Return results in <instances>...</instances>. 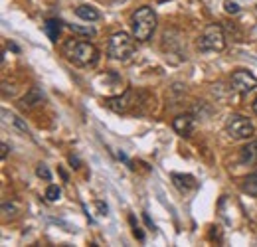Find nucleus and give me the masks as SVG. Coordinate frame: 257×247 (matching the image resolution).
<instances>
[{
	"label": "nucleus",
	"instance_id": "f257e3e1",
	"mask_svg": "<svg viewBox=\"0 0 257 247\" xmlns=\"http://www.w3.org/2000/svg\"><path fill=\"white\" fill-rule=\"evenodd\" d=\"M64 56L79 67H91L99 62V52L95 46L83 40H75V38L67 40L64 44Z\"/></svg>",
	"mask_w": 257,
	"mask_h": 247
},
{
	"label": "nucleus",
	"instance_id": "f03ea898",
	"mask_svg": "<svg viewBox=\"0 0 257 247\" xmlns=\"http://www.w3.org/2000/svg\"><path fill=\"white\" fill-rule=\"evenodd\" d=\"M131 28L137 42H149L157 30V14L151 6H141L131 16Z\"/></svg>",
	"mask_w": 257,
	"mask_h": 247
},
{
	"label": "nucleus",
	"instance_id": "7ed1b4c3",
	"mask_svg": "<svg viewBox=\"0 0 257 247\" xmlns=\"http://www.w3.org/2000/svg\"><path fill=\"white\" fill-rule=\"evenodd\" d=\"M135 36H131L127 32H117L111 36L109 40V48H107V54L109 58L113 60H119V62H125L128 60L133 54H135Z\"/></svg>",
	"mask_w": 257,
	"mask_h": 247
},
{
	"label": "nucleus",
	"instance_id": "20e7f679",
	"mask_svg": "<svg viewBox=\"0 0 257 247\" xmlns=\"http://www.w3.org/2000/svg\"><path fill=\"white\" fill-rule=\"evenodd\" d=\"M225 135L231 139V141H247L255 135V127L253 123L243 117V115H229L225 119Z\"/></svg>",
	"mask_w": 257,
	"mask_h": 247
},
{
	"label": "nucleus",
	"instance_id": "39448f33",
	"mask_svg": "<svg viewBox=\"0 0 257 247\" xmlns=\"http://www.w3.org/2000/svg\"><path fill=\"white\" fill-rule=\"evenodd\" d=\"M225 48V36L222 26L212 24L208 26L204 34L198 38V50L200 52H222Z\"/></svg>",
	"mask_w": 257,
	"mask_h": 247
},
{
	"label": "nucleus",
	"instance_id": "423d86ee",
	"mask_svg": "<svg viewBox=\"0 0 257 247\" xmlns=\"http://www.w3.org/2000/svg\"><path fill=\"white\" fill-rule=\"evenodd\" d=\"M257 87V77L251 71L245 69H237L231 75V89L237 93H249Z\"/></svg>",
	"mask_w": 257,
	"mask_h": 247
},
{
	"label": "nucleus",
	"instance_id": "0eeeda50",
	"mask_svg": "<svg viewBox=\"0 0 257 247\" xmlns=\"http://www.w3.org/2000/svg\"><path fill=\"white\" fill-rule=\"evenodd\" d=\"M172 129H174L178 135H182V137H190L194 133V129H196L194 117H190V115H178V117L172 121Z\"/></svg>",
	"mask_w": 257,
	"mask_h": 247
},
{
	"label": "nucleus",
	"instance_id": "6e6552de",
	"mask_svg": "<svg viewBox=\"0 0 257 247\" xmlns=\"http://www.w3.org/2000/svg\"><path fill=\"white\" fill-rule=\"evenodd\" d=\"M105 105H107L111 111H115V113H125L128 109V105H131V91H125L123 95H119V97L107 99Z\"/></svg>",
	"mask_w": 257,
	"mask_h": 247
},
{
	"label": "nucleus",
	"instance_id": "1a4fd4ad",
	"mask_svg": "<svg viewBox=\"0 0 257 247\" xmlns=\"http://www.w3.org/2000/svg\"><path fill=\"white\" fill-rule=\"evenodd\" d=\"M239 160H241V164H245V166H257V141L247 143V145L241 149Z\"/></svg>",
	"mask_w": 257,
	"mask_h": 247
},
{
	"label": "nucleus",
	"instance_id": "9d476101",
	"mask_svg": "<svg viewBox=\"0 0 257 247\" xmlns=\"http://www.w3.org/2000/svg\"><path fill=\"white\" fill-rule=\"evenodd\" d=\"M75 14L81 18V20H85V22H95V20H99L101 18V14L97 12L93 6H77L75 8Z\"/></svg>",
	"mask_w": 257,
	"mask_h": 247
},
{
	"label": "nucleus",
	"instance_id": "9b49d317",
	"mask_svg": "<svg viewBox=\"0 0 257 247\" xmlns=\"http://www.w3.org/2000/svg\"><path fill=\"white\" fill-rule=\"evenodd\" d=\"M60 22L58 20H54V18H50V20H46V24H44V32L48 34V38L52 40V42H56L58 40V36H60Z\"/></svg>",
	"mask_w": 257,
	"mask_h": 247
},
{
	"label": "nucleus",
	"instance_id": "f8f14e48",
	"mask_svg": "<svg viewBox=\"0 0 257 247\" xmlns=\"http://www.w3.org/2000/svg\"><path fill=\"white\" fill-rule=\"evenodd\" d=\"M38 103H42V93L34 87L32 91L22 99V107H24V109H32L34 105H38Z\"/></svg>",
	"mask_w": 257,
	"mask_h": 247
},
{
	"label": "nucleus",
	"instance_id": "ddd939ff",
	"mask_svg": "<svg viewBox=\"0 0 257 247\" xmlns=\"http://www.w3.org/2000/svg\"><path fill=\"white\" fill-rule=\"evenodd\" d=\"M2 117H4V121H8V123H12L18 131H22V133H28V125L24 123L18 115H12V113H8V111H2Z\"/></svg>",
	"mask_w": 257,
	"mask_h": 247
},
{
	"label": "nucleus",
	"instance_id": "4468645a",
	"mask_svg": "<svg viewBox=\"0 0 257 247\" xmlns=\"http://www.w3.org/2000/svg\"><path fill=\"white\" fill-rule=\"evenodd\" d=\"M243 192L245 194H249V196H253V198H257V172H253V174H249L245 180H243Z\"/></svg>",
	"mask_w": 257,
	"mask_h": 247
},
{
	"label": "nucleus",
	"instance_id": "2eb2a0df",
	"mask_svg": "<svg viewBox=\"0 0 257 247\" xmlns=\"http://www.w3.org/2000/svg\"><path fill=\"white\" fill-rule=\"evenodd\" d=\"M172 180H174V184L178 186L180 190H188V188H192V186H194L192 176H180V174H172Z\"/></svg>",
	"mask_w": 257,
	"mask_h": 247
},
{
	"label": "nucleus",
	"instance_id": "dca6fc26",
	"mask_svg": "<svg viewBox=\"0 0 257 247\" xmlns=\"http://www.w3.org/2000/svg\"><path fill=\"white\" fill-rule=\"evenodd\" d=\"M69 30L75 32V34H81V36H87V38H93L95 30L91 26H77V24H69Z\"/></svg>",
	"mask_w": 257,
	"mask_h": 247
},
{
	"label": "nucleus",
	"instance_id": "f3484780",
	"mask_svg": "<svg viewBox=\"0 0 257 247\" xmlns=\"http://www.w3.org/2000/svg\"><path fill=\"white\" fill-rule=\"evenodd\" d=\"M60 196H62V190L58 188L56 184L48 186V190H46V198L50 200V202H58L60 200Z\"/></svg>",
	"mask_w": 257,
	"mask_h": 247
},
{
	"label": "nucleus",
	"instance_id": "a211bd4d",
	"mask_svg": "<svg viewBox=\"0 0 257 247\" xmlns=\"http://www.w3.org/2000/svg\"><path fill=\"white\" fill-rule=\"evenodd\" d=\"M36 174H38V178H44L46 182H50V180H52V172L48 170V166H46V164H40V166L36 168Z\"/></svg>",
	"mask_w": 257,
	"mask_h": 247
},
{
	"label": "nucleus",
	"instance_id": "6ab92c4d",
	"mask_svg": "<svg viewBox=\"0 0 257 247\" xmlns=\"http://www.w3.org/2000/svg\"><path fill=\"white\" fill-rule=\"evenodd\" d=\"M224 8H225V12L227 14H237L239 12V4H235V2H224Z\"/></svg>",
	"mask_w": 257,
	"mask_h": 247
},
{
	"label": "nucleus",
	"instance_id": "aec40b11",
	"mask_svg": "<svg viewBox=\"0 0 257 247\" xmlns=\"http://www.w3.org/2000/svg\"><path fill=\"white\" fill-rule=\"evenodd\" d=\"M95 208H97V212H99V216H107V212H109L107 204H105V202H101V200H97L95 202Z\"/></svg>",
	"mask_w": 257,
	"mask_h": 247
},
{
	"label": "nucleus",
	"instance_id": "412c9836",
	"mask_svg": "<svg viewBox=\"0 0 257 247\" xmlns=\"http://www.w3.org/2000/svg\"><path fill=\"white\" fill-rule=\"evenodd\" d=\"M2 212H4V216H14L16 206H14V204H4V206H2Z\"/></svg>",
	"mask_w": 257,
	"mask_h": 247
},
{
	"label": "nucleus",
	"instance_id": "4be33fe9",
	"mask_svg": "<svg viewBox=\"0 0 257 247\" xmlns=\"http://www.w3.org/2000/svg\"><path fill=\"white\" fill-rule=\"evenodd\" d=\"M6 155H8V145H6V143H2V145H0V156H2V158H6Z\"/></svg>",
	"mask_w": 257,
	"mask_h": 247
},
{
	"label": "nucleus",
	"instance_id": "5701e85b",
	"mask_svg": "<svg viewBox=\"0 0 257 247\" xmlns=\"http://www.w3.org/2000/svg\"><path fill=\"white\" fill-rule=\"evenodd\" d=\"M69 162H71V164H73V168H79V158H77V156H69Z\"/></svg>",
	"mask_w": 257,
	"mask_h": 247
},
{
	"label": "nucleus",
	"instance_id": "b1692460",
	"mask_svg": "<svg viewBox=\"0 0 257 247\" xmlns=\"http://www.w3.org/2000/svg\"><path fill=\"white\" fill-rule=\"evenodd\" d=\"M145 221H147V225H149V227H151V229H155V223H153V221H151V217H149V214H145Z\"/></svg>",
	"mask_w": 257,
	"mask_h": 247
},
{
	"label": "nucleus",
	"instance_id": "393cba45",
	"mask_svg": "<svg viewBox=\"0 0 257 247\" xmlns=\"http://www.w3.org/2000/svg\"><path fill=\"white\" fill-rule=\"evenodd\" d=\"M253 111H255V115H257V99L253 101Z\"/></svg>",
	"mask_w": 257,
	"mask_h": 247
}]
</instances>
